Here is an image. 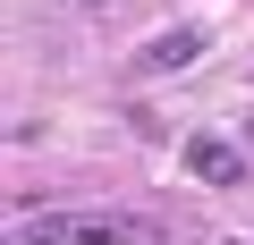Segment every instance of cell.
I'll return each instance as SVG.
<instances>
[{
  "mask_svg": "<svg viewBox=\"0 0 254 245\" xmlns=\"http://www.w3.org/2000/svg\"><path fill=\"white\" fill-rule=\"evenodd\" d=\"M9 245H161L144 220L127 211H68V220H43V228H17Z\"/></svg>",
  "mask_w": 254,
  "mask_h": 245,
  "instance_id": "1",
  "label": "cell"
},
{
  "mask_svg": "<svg viewBox=\"0 0 254 245\" xmlns=\"http://www.w3.org/2000/svg\"><path fill=\"white\" fill-rule=\"evenodd\" d=\"M187 169H195L203 186H237V178H246V152H237L229 136H187Z\"/></svg>",
  "mask_w": 254,
  "mask_h": 245,
  "instance_id": "2",
  "label": "cell"
},
{
  "mask_svg": "<svg viewBox=\"0 0 254 245\" xmlns=\"http://www.w3.org/2000/svg\"><path fill=\"white\" fill-rule=\"evenodd\" d=\"M187 59H203V34H195V26H178V34L144 43V68H187Z\"/></svg>",
  "mask_w": 254,
  "mask_h": 245,
  "instance_id": "3",
  "label": "cell"
}]
</instances>
